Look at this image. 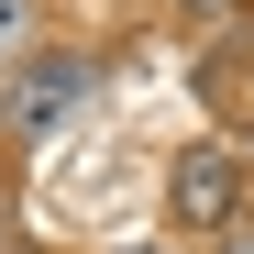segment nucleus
<instances>
[{"instance_id":"f257e3e1","label":"nucleus","mask_w":254,"mask_h":254,"mask_svg":"<svg viewBox=\"0 0 254 254\" xmlns=\"http://www.w3.org/2000/svg\"><path fill=\"white\" fill-rule=\"evenodd\" d=\"M89 89H100L89 56H22V66H11V122H22V133H66Z\"/></svg>"},{"instance_id":"f03ea898","label":"nucleus","mask_w":254,"mask_h":254,"mask_svg":"<svg viewBox=\"0 0 254 254\" xmlns=\"http://www.w3.org/2000/svg\"><path fill=\"white\" fill-rule=\"evenodd\" d=\"M166 210H177L188 232H232V221H243V166H232L221 144L177 155V177H166Z\"/></svg>"},{"instance_id":"7ed1b4c3","label":"nucleus","mask_w":254,"mask_h":254,"mask_svg":"<svg viewBox=\"0 0 254 254\" xmlns=\"http://www.w3.org/2000/svg\"><path fill=\"white\" fill-rule=\"evenodd\" d=\"M33 56V0H0V77Z\"/></svg>"},{"instance_id":"20e7f679","label":"nucleus","mask_w":254,"mask_h":254,"mask_svg":"<svg viewBox=\"0 0 254 254\" xmlns=\"http://www.w3.org/2000/svg\"><path fill=\"white\" fill-rule=\"evenodd\" d=\"M199 11H210V22H232V11H243V0H199Z\"/></svg>"},{"instance_id":"39448f33","label":"nucleus","mask_w":254,"mask_h":254,"mask_svg":"<svg viewBox=\"0 0 254 254\" xmlns=\"http://www.w3.org/2000/svg\"><path fill=\"white\" fill-rule=\"evenodd\" d=\"M0 221H11V199H0Z\"/></svg>"},{"instance_id":"423d86ee","label":"nucleus","mask_w":254,"mask_h":254,"mask_svg":"<svg viewBox=\"0 0 254 254\" xmlns=\"http://www.w3.org/2000/svg\"><path fill=\"white\" fill-rule=\"evenodd\" d=\"M133 254H155V243H133Z\"/></svg>"}]
</instances>
